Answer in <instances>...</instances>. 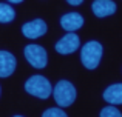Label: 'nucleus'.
Returning <instances> with one entry per match:
<instances>
[{"label":"nucleus","mask_w":122,"mask_h":117,"mask_svg":"<svg viewBox=\"0 0 122 117\" xmlns=\"http://www.w3.org/2000/svg\"><path fill=\"white\" fill-rule=\"evenodd\" d=\"M15 57L8 51H0V77H9L15 69Z\"/></svg>","instance_id":"obj_7"},{"label":"nucleus","mask_w":122,"mask_h":117,"mask_svg":"<svg viewBox=\"0 0 122 117\" xmlns=\"http://www.w3.org/2000/svg\"><path fill=\"white\" fill-rule=\"evenodd\" d=\"M82 25H83V17L77 12H70V14L62 15V19H60V26L68 33L82 28Z\"/></svg>","instance_id":"obj_8"},{"label":"nucleus","mask_w":122,"mask_h":117,"mask_svg":"<svg viewBox=\"0 0 122 117\" xmlns=\"http://www.w3.org/2000/svg\"><path fill=\"white\" fill-rule=\"evenodd\" d=\"M81 45V40H79V36H76L74 33H68L66 36H63L59 42L56 43V51L60 52V54H71Z\"/></svg>","instance_id":"obj_5"},{"label":"nucleus","mask_w":122,"mask_h":117,"mask_svg":"<svg viewBox=\"0 0 122 117\" xmlns=\"http://www.w3.org/2000/svg\"><path fill=\"white\" fill-rule=\"evenodd\" d=\"M54 96V100L57 102V105L65 108L70 106L76 100V88L70 83L68 80H60L57 82V85L54 86V89L51 91Z\"/></svg>","instance_id":"obj_2"},{"label":"nucleus","mask_w":122,"mask_h":117,"mask_svg":"<svg viewBox=\"0 0 122 117\" xmlns=\"http://www.w3.org/2000/svg\"><path fill=\"white\" fill-rule=\"evenodd\" d=\"M25 57L26 60L37 69H42L46 66L48 62V54L45 51V48H42L40 45H28L25 46Z\"/></svg>","instance_id":"obj_4"},{"label":"nucleus","mask_w":122,"mask_h":117,"mask_svg":"<svg viewBox=\"0 0 122 117\" xmlns=\"http://www.w3.org/2000/svg\"><path fill=\"white\" fill-rule=\"evenodd\" d=\"M102 57V45L99 42H88L81 51V60L86 69H94Z\"/></svg>","instance_id":"obj_3"},{"label":"nucleus","mask_w":122,"mask_h":117,"mask_svg":"<svg viewBox=\"0 0 122 117\" xmlns=\"http://www.w3.org/2000/svg\"><path fill=\"white\" fill-rule=\"evenodd\" d=\"M8 2H9V3H22L23 0H8Z\"/></svg>","instance_id":"obj_15"},{"label":"nucleus","mask_w":122,"mask_h":117,"mask_svg":"<svg viewBox=\"0 0 122 117\" xmlns=\"http://www.w3.org/2000/svg\"><path fill=\"white\" fill-rule=\"evenodd\" d=\"M91 8L96 17H107L116 12V3L113 0H96Z\"/></svg>","instance_id":"obj_9"},{"label":"nucleus","mask_w":122,"mask_h":117,"mask_svg":"<svg viewBox=\"0 0 122 117\" xmlns=\"http://www.w3.org/2000/svg\"><path fill=\"white\" fill-rule=\"evenodd\" d=\"M22 33L28 39H39L46 33V23L42 19H36L33 22H28L22 26Z\"/></svg>","instance_id":"obj_6"},{"label":"nucleus","mask_w":122,"mask_h":117,"mask_svg":"<svg viewBox=\"0 0 122 117\" xmlns=\"http://www.w3.org/2000/svg\"><path fill=\"white\" fill-rule=\"evenodd\" d=\"M15 17V11L8 3H0V23H9Z\"/></svg>","instance_id":"obj_11"},{"label":"nucleus","mask_w":122,"mask_h":117,"mask_svg":"<svg viewBox=\"0 0 122 117\" xmlns=\"http://www.w3.org/2000/svg\"><path fill=\"white\" fill-rule=\"evenodd\" d=\"M43 117H66V112L63 109H59V108H50L46 111H43Z\"/></svg>","instance_id":"obj_13"},{"label":"nucleus","mask_w":122,"mask_h":117,"mask_svg":"<svg viewBox=\"0 0 122 117\" xmlns=\"http://www.w3.org/2000/svg\"><path fill=\"white\" fill-rule=\"evenodd\" d=\"M25 91L39 99H48L53 88H51L50 80L45 79L43 75H33L25 82Z\"/></svg>","instance_id":"obj_1"},{"label":"nucleus","mask_w":122,"mask_h":117,"mask_svg":"<svg viewBox=\"0 0 122 117\" xmlns=\"http://www.w3.org/2000/svg\"><path fill=\"white\" fill-rule=\"evenodd\" d=\"M104 99L111 105L122 103V83H114L104 91Z\"/></svg>","instance_id":"obj_10"},{"label":"nucleus","mask_w":122,"mask_h":117,"mask_svg":"<svg viewBox=\"0 0 122 117\" xmlns=\"http://www.w3.org/2000/svg\"><path fill=\"white\" fill-rule=\"evenodd\" d=\"M66 2H68L70 5H73V6H77V5H81L83 0H66Z\"/></svg>","instance_id":"obj_14"},{"label":"nucleus","mask_w":122,"mask_h":117,"mask_svg":"<svg viewBox=\"0 0 122 117\" xmlns=\"http://www.w3.org/2000/svg\"><path fill=\"white\" fill-rule=\"evenodd\" d=\"M101 117H122V112L114 106H107L101 111Z\"/></svg>","instance_id":"obj_12"}]
</instances>
